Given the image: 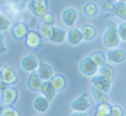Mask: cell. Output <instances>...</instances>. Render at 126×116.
I'll return each mask as SVG.
<instances>
[{
  "label": "cell",
  "instance_id": "8d00e7d4",
  "mask_svg": "<svg viewBox=\"0 0 126 116\" xmlns=\"http://www.w3.org/2000/svg\"><path fill=\"white\" fill-rule=\"evenodd\" d=\"M3 103H2V101H1V99H0V115H1V112H2V108H3Z\"/></svg>",
  "mask_w": 126,
  "mask_h": 116
},
{
  "label": "cell",
  "instance_id": "d6986e66",
  "mask_svg": "<svg viewBox=\"0 0 126 116\" xmlns=\"http://www.w3.org/2000/svg\"><path fill=\"white\" fill-rule=\"evenodd\" d=\"M92 94H93L95 101L98 102V104H102V103H109V96H108V92L103 90H100V89L95 88V87L92 86L91 88Z\"/></svg>",
  "mask_w": 126,
  "mask_h": 116
},
{
  "label": "cell",
  "instance_id": "9c48e42d",
  "mask_svg": "<svg viewBox=\"0 0 126 116\" xmlns=\"http://www.w3.org/2000/svg\"><path fill=\"white\" fill-rule=\"evenodd\" d=\"M29 33V29H28V25L23 22H18L16 24H13L11 28V34L13 36L16 40L20 41V40H23V38L26 37Z\"/></svg>",
  "mask_w": 126,
  "mask_h": 116
},
{
  "label": "cell",
  "instance_id": "277c9868",
  "mask_svg": "<svg viewBox=\"0 0 126 116\" xmlns=\"http://www.w3.org/2000/svg\"><path fill=\"white\" fill-rule=\"evenodd\" d=\"M79 68H80V71L84 74V76H88V77L94 76V74L96 73V71L99 70V67L90 59V57L83 58V59L80 61Z\"/></svg>",
  "mask_w": 126,
  "mask_h": 116
},
{
  "label": "cell",
  "instance_id": "603a6c76",
  "mask_svg": "<svg viewBox=\"0 0 126 116\" xmlns=\"http://www.w3.org/2000/svg\"><path fill=\"white\" fill-rule=\"evenodd\" d=\"M53 30H54V26L42 24V25L38 26V34L41 35V37H42L43 40L49 41L50 37H52V34H53Z\"/></svg>",
  "mask_w": 126,
  "mask_h": 116
},
{
  "label": "cell",
  "instance_id": "d590c367",
  "mask_svg": "<svg viewBox=\"0 0 126 116\" xmlns=\"http://www.w3.org/2000/svg\"><path fill=\"white\" fill-rule=\"evenodd\" d=\"M70 116H88L86 112H74Z\"/></svg>",
  "mask_w": 126,
  "mask_h": 116
},
{
  "label": "cell",
  "instance_id": "9a60e30c",
  "mask_svg": "<svg viewBox=\"0 0 126 116\" xmlns=\"http://www.w3.org/2000/svg\"><path fill=\"white\" fill-rule=\"evenodd\" d=\"M81 33H82V37H83V41L86 42H91L98 35V31L94 28L92 24H88L86 23L81 29Z\"/></svg>",
  "mask_w": 126,
  "mask_h": 116
},
{
  "label": "cell",
  "instance_id": "8992f818",
  "mask_svg": "<svg viewBox=\"0 0 126 116\" xmlns=\"http://www.w3.org/2000/svg\"><path fill=\"white\" fill-rule=\"evenodd\" d=\"M92 82V86L95 87V88L100 89V90H103L105 92H109L111 89V86H112V82L113 80L108 77H104V76H94L93 78L91 79Z\"/></svg>",
  "mask_w": 126,
  "mask_h": 116
},
{
  "label": "cell",
  "instance_id": "2e32d148",
  "mask_svg": "<svg viewBox=\"0 0 126 116\" xmlns=\"http://www.w3.org/2000/svg\"><path fill=\"white\" fill-rule=\"evenodd\" d=\"M49 82L56 92H62V91L66 88V84H67L66 78H65L64 76H62V74H55V76L50 79Z\"/></svg>",
  "mask_w": 126,
  "mask_h": 116
},
{
  "label": "cell",
  "instance_id": "f35d334b",
  "mask_svg": "<svg viewBox=\"0 0 126 116\" xmlns=\"http://www.w3.org/2000/svg\"><path fill=\"white\" fill-rule=\"evenodd\" d=\"M118 1H122V2H124V0H118Z\"/></svg>",
  "mask_w": 126,
  "mask_h": 116
},
{
  "label": "cell",
  "instance_id": "4dcf8cb0",
  "mask_svg": "<svg viewBox=\"0 0 126 116\" xmlns=\"http://www.w3.org/2000/svg\"><path fill=\"white\" fill-rule=\"evenodd\" d=\"M109 116H124V111L118 105H111V112Z\"/></svg>",
  "mask_w": 126,
  "mask_h": 116
},
{
  "label": "cell",
  "instance_id": "d4e9b609",
  "mask_svg": "<svg viewBox=\"0 0 126 116\" xmlns=\"http://www.w3.org/2000/svg\"><path fill=\"white\" fill-rule=\"evenodd\" d=\"M110 112H111V105L109 103H102V104L96 105L94 116H109Z\"/></svg>",
  "mask_w": 126,
  "mask_h": 116
},
{
  "label": "cell",
  "instance_id": "52a82bcc",
  "mask_svg": "<svg viewBox=\"0 0 126 116\" xmlns=\"http://www.w3.org/2000/svg\"><path fill=\"white\" fill-rule=\"evenodd\" d=\"M18 90L16 88H11L9 87L6 91L1 93V101L3 105L7 106H12L18 100Z\"/></svg>",
  "mask_w": 126,
  "mask_h": 116
},
{
  "label": "cell",
  "instance_id": "4316f807",
  "mask_svg": "<svg viewBox=\"0 0 126 116\" xmlns=\"http://www.w3.org/2000/svg\"><path fill=\"white\" fill-rule=\"evenodd\" d=\"M83 12L89 18H94V16L98 14V7H96V4L93 3V2H88V3L84 6Z\"/></svg>",
  "mask_w": 126,
  "mask_h": 116
},
{
  "label": "cell",
  "instance_id": "f1b7e54d",
  "mask_svg": "<svg viewBox=\"0 0 126 116\" xmlns=\"http://www.w3.org/2000/svg\"><path fill=\"white\" fill-rule=\"evenodd\" d=\"M41 21H42L43 24H45V25H49V26H53L55 24V16L54 14L52 13V12L48 11L46 14L41 18Z\"/></svg>",
  "mask_w": 126,
  "mask_h": 116
},
{
  "label": "cell",
  "instance_id": "44dd1931",
  "mask_svg": "<svg viewBox=\"0 0 126 116\" xmlns=\"http://www.w3.org/2000/svg\"><path fill=\"white\" fill-rule=\"evenodd\" d=\"M33 105H34V108L37 112L44 113L48 110V107H49V102L46 100L44 96H38L37 99H35Z\"/></svg>",
  "mask_w": 126,
  "mask_h": 116
},
{
  "label": "cell",
  "instance_id": "e575fe53",
  "mask_svg": "<svg viewBox=\"0 0 126 116\" xmlns=\"http://www.w3.org/2000/svg\"><path fill=\"white\" fill-rule=\"evenodd\" d=\"M9 84L8 83H6V82L4 81H2V80H0V93H2L3 92V91H6L7 89L9 88Z\"/></svg>",
  "mask_w": 126,
  "mask_h": 116
},
{
  "label": "cell",
  "instance_id": "836d02e7",
  "mask_svg": "<svg viewBox=\"0 0 126 116\" xmlns=\"http://www.w3.org/2000/svg\"><path fill=\"white\" fill-rule=\"evenodd\" d=\"M6 52H7V47L4 45V38H3V35L0 33V53L3 54Z\"/></svg>",
  "mask_w": 126,
  "mask_h": 116
},
{
  "label": "cell",
  "instance_id": "ac0fdd59",
  "mask_svg": "<svg viewBox=\"0 0 126 116\" xmlns=\"http://www.w3.org/2000/svg\"><path fill=\"white\" fill-rule=\"evenodd\" d=\"M83 40L82 37V33H81V30L77 28H70L69 29V32H68V42L69 44L71 45H78L80 44V42Z\"/></svg>",
  "mask_w": 126,
  "mask_h": 116
},
{
  "label": "cell",
  "instance_id": "ffe728a7",
  "mask_svg": "<svg viewBox=\"0 0 126 116\" xmlns=\"http://www.w3.org/2000/svg\"><path fill=\"white\" fill-rule=\"evenodd\" d=\"M65 36H66V32H65L63 29L60 28H55L53 30V34L52 37H50V42L55 43V44H62L65 40Z\"/></svg>",
  "mask_w": 126,
  "mask_h": 116
},
{
  "label": "cell",
  "instance_id": "6da1fadb",
  "mask_svg": "<svg viewBox=\"0 0 126 116\" xmlns=\"http://www.w3.org/2000/svg\"><path fill=\"white\" fill-rule=\"evenodd\" d=\"M121 37L118 35L117 26L115 25L114 22L109 23V29L105 31L103 35V43L105 45V47L108 48H114L120 44Z\"/></svg>",
  "mask_w": 126,
  "mask_h": 116
},
{
  "label": "cell",
  "instance_id": "ba28073f",
  "mask_svg": "<svg viewBox=\"0 0 126 116\" xmlns=\"http://www.w3.org/2000/svg\"><path fill=\"white\" fill-rule=\"evenodd\" d=\"M44 80L38 76L37 71H33L31 72V74L29 76L28 79V87L34 92H41V89H42V86L44 83Z\"/></svg>",
  "mask_w": 126,
  "mask_h": 116
},
{
  "label": "cell",
  "instance_id": "5b68a950",
  "mask_svg": "<svg viewBox=\"0 0 126 116\" xmlns=\"http://www.w3.org/2000/svg\"><path fill=\"white\" fill-rule=\"evenodd\" d=\"M42 40L43 38L41 37L38 32H36V31H29L28 35L25 37V44L31 49H38L43 44Z\"/></svg>",
  "mask_w": 126,
  "mask_h": 116
},
{
  "label": "cell",
  "instance_id": "7402d4cb",
  "mask_svg": "<svg viewBox=\"0 0 126 116\" xmlns=\"http://www.w3.org/2000/svg\"><path fill=\"white\" fill-rule=\"evenodd\" d=\"M113 12H114V14L117 18L125 20L126 19V3L122 1H117L116 3H114V10H113Z\"/></svg>",
  "mask_w": 126,
  "mask_h": 116
},
{
  "label": "cell",
  "instance_id": "7a4b0ae2",
  "mask_svg": "<svg viewBox=\"0 0 126 116\" xmlns=\"http://www.w3.org/2000/svg\"><path fill=\"white\" fill-rule=\"evenodd\" d=\"M0 80L4 81L9 86H13L18 82V74L11 65H4L0 68Z\"/></svg>",
  "mask_w": 126,
  "mask_h": 116
},
{
  "label": "cell",
  "instance_id": "484cf974",
  "mask_svg": "<svg viewBox=\"0 0 126 116\" xmlns=\"http://www.w3.org/2000/svg\"><path fill=\"white\" fill-rule=\"evenodd\" d=\"M89 57H90V59L99 68L105 64V55H104L102 52H94V53H92Z\"/></svg>",
  "mask_w": 126,
  "mask_h": 116
},
{
  "label": "cell",
  "instance_id": "e0dca14e",
  "mask_svg": "<svg viewBox=\"0 0 126 116\" xmlns=\"http://www.w3.org/2000/svg\"><path fill=\"white\" fill-rule=\"evenodd\" d=\"M41 93L43 94V96L48 101V102H52L53 100L56 96V91L54 90V88L52 87L49 81H45L42 86V89H41Z\"/></svg>",
  "mask_w": 126,
  "mask_h": 116
},
{
  "label": "cell",
  "instance_id": "30bf717a",
  "mask_svg": "<svg viewBox=\"0 0 126 116\" xmlns=\"http://www.w3.org/2000/svg\"><path fill=\"white\" fill-rule=\"evenodd\" d=\"M87 94H81L80 98H78L76 101L71 103V108L75 112H86L87 110L90 108V103H89L88 99H87Z\"/></svg>",
  "mask_w": 126,
  "mask_h": 116
},
{
  "label": "cell",
  "instance_id": "5bb4252c",
  "mask_svg": "<svg viewBox=\"0 0 126 116\" xmlns=\"http://www.w3.org/2000/svg\"><path fill=\"white\" fill-rule=\"evenodd\" d=\"M38 64H40V61H38L37 58L35 56H33V55L25 56L22 59V61H21L22 68L24 70H26V71H31V72L35 71V70L38 68Z\"/></svg>",
  "mask_w": 126,
  "mask_h": 116
},
{
  "label": "cell",
  "instance_id": "ab89813d",
  "mask_svg": "<svg viewBox=\"0 0 126 116\" xmlns=\"http://www.w3.org/2000/svg\"><path fill=\"white\" fill-rule=\"evenodd\" d=\"M124 2H125V3H126V0H124Z\"/></svg>",
  "mask_w": 126,
  "mask_h": 116
},
{
  "label": "cell",
  "instance_id": "cb8c5ba5",
  "mask_svg": "<svg viewBox=\"0 0 126 116\" xmlns=\"http://www.w3.org/2000/svg\"><path fill=\"white\" fill-rule=\"evenodd\" d=\"M99 71H100V74L101 76H104V77H108L110 79H114L115 78V69L113 68L111 65L109 64H104L103 66H101L99 68Z\"/></svg>",
  "mask_w": 126,
  "mask_h": 116
},
{
  "label": "cell",
  "instance_id": "8fae6325",
  "mask_svg": "<svg viewBox=\"0 0 126 116\" xmlns=\"http://www.w3.org/2000/svg\"><path fill=\"white\" fill-rule=\"evenodd\" d=\"M77 18H78V12L75 10L74 8L65 9L64 12H63V15H62L64 24L67 26H70V28H72L74 24L76 23Z\"/></svg>",
  "mask_w": 126,
  "mask_h": 116
},
{
  "label": "cell",
  "instance_id": "7c38bea8",
  "mask_svg": "<svg viewBox=\"0 0 126 116\" xmlns=\"http://www.w3.org/2000/svg\"><path fill=\"white\" fill-rule=\"evenodd\" d=\"M36 71H37L38 76H40L44 81H50V79L54 77L53 68L49 66V65H47L46 62H43V61H40L38 68Z\"/></svg>",
  "mask_w": 126,
  "mask_h": 116
},
{
  "label": "cell",
  "instance_id": "74e56055",
  "mask_svg": "<svg viewBox=\"0 0 126 116\" xmlns=\"http://www.w3.org/2000/svg\"><path fill=\"white\" fill-rule=\"evenodd\" d=\"M106 1H109V2H112V3H116V2H117L118 0H106Z\"/></svg>",
  "mask_w": 126,
  "mask_h": 116
},
{
  "label": "cell",
  "instance_id": "83f0119b",
  "mask_svg": "<svg viewBox=\"0 0 126 116\" xmlns=\"http://www.w3.org/2000/svg\"><path fill=\"white\" fill-rule=\"evenodd\" d=\"M1 116H21L20 112L13 107V106H7L4 105L2 108Z\"/></svg>",
  "mask_w": 126,
  "mask_h": 116
},
{
  "label": "cell",
  "instance_id": "d6a6232c",
  "mask_svg": "<svg viewBox=\"0 0 126 116\" xmlns=\"http://www.w3.org/2000/svg\"><path fill=\"white\" fill-rule=\"evenodd\" d=\"M117 31H118V35H120L121 40L126 42V22L121 23L117 26Z\"/></svg>",
  "mask_w": 126,
  "mask_h": 116
},
{
  "label": "cell",
  "instance_id": "f546056e",
  "mask_svg": "<svg viewBox=\"0 0 126 116\" xmlns=\"http://www.w3.org/2000/svg\"><path fill=\"white\" fill-rule=\"evenodd\" d=\"M11 26V22L4 15L0 14V31H6Z\"/></svg>",
  "mask_w": 126,
  "mask_h": 116
},
{
  "label": "cell",
  "instance_id": "1f68e13d",
  "mask_svg": "<svg viewBox=\"0 0 126 116\" xmlns=\"http://www.w3.org/2000/svg\"><path fill=\"white\" fill-rule=\"evenodd\" d=\"M100 6H101V8H102L104 11L108 12V13L109 12H113V10H114V3L109 2V1H106V0H102Z\"/></svg>",
  "mask_w": 126,
  "mask_h": 116
},
{
  "label": "cell",
  "instance_id": "3957f363",
  "mask_svg": "<svg viewBox=\"0 0 126 116\" xmlns=\"http://www.w3.org/2000/svg\"><path fill=\"white\" fill-rule=\"evenodd\" d=\"M28 9L35 16L42 18L48 12V2L47 0H31L28 4Z\"/></svg>",
  "mask_w": 126,
  "mask_h": 116
},
{
  "label": "cell",
  "instance_id": "4fadbf2b",
  "mask_svg": "<svg viewBox=\"0 0 126 116\" xmlns=\"http://www.w3.org/2000/svg\"><path fill=\"white\" fill-rule=\"evenodd\" d=\"M126 59V52L121 48H115V49H111L108 53V60L110 62H114V64H121Z\"/></svg>",
  "mask_w": 126,
  "mask_h": 116
}]
</instances>
